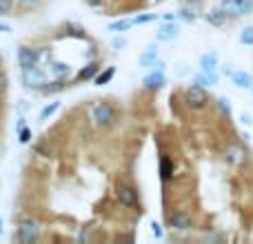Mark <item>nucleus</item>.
<instances>
[{"instance_id": "30", "label": "nucleus", "mask_w": 253, "mask_h": 244, "mask_svg": "<svg viewBox=\"0 0 253 244\" xmlns=\"http://www.w3.org/2000/svg\"><path fill=\"white\" fill-rule=\"evenodd\" d=\"M218 105H220V109H222V114H231V105H229V100H227V98H220V100H218Z\"/></svg>"}, {"instance_id": "14", "label": "nucleus", "mask_w": 253, "mask_h": 244, "mask_svg": "<svg viewBox=\"0 0 253 244\" xmlns=\"http://www.w3.org/2000/svg\"><path fill=\"white\" fill-rule=\"evenodd\" d=\"M158 60V44H149L140 56V67H153V62Z\"/></svg>"}, {"instance_id": "11", "label": "nucleus", "mask_w": 253, "mask_h": 244, "mask_svg": "<svg viewBox=\"0 0 253 244\" xmlns=\"http://www.w3.org/2000/svg\"><path fill=\"white\" fill-rule=\"evenodd\" d=\"M227 18H229V13L224 11L220 4H218V7H213L209 13H207V22H209V25H213V27H222L224 22H227Z\"/></svg>"}, {"instance_id": "3", "label": "nucleus", "mask_w": 253, "mask_h": 244, "mask_svg": "<svg viewBox=\"0 0 253 244\" xmlns=\"http://www.w3.org/2000/svg\"><path fill=\"white\" fill-rule=\"evenodd\" d=\"M22 84H25L27 89H40L42 91L44 87H47V74H44L40 67H31V69H22Z\"/></svg>"}, {"instance_id": "20", "label": "nucleus", "mask_w": 253, "mask_h": 244, "mask_svg": "<svg viewBox=\"0 0 253 244\" xmlns=\"http://www.w3.org/2000/svg\"><path fill=\"white\" fill-rule=\"evenodd\" d=\"M114 76H116V67H107L102 74L96 76V84H98V87H102V84L111 82V78H114Z\"/></svg>"}, {"instance_id": "1", "label": "nucleus", "mask_w": 253, "mask_h": 244, "mask_svg": "<svg viewBox=\"0 0 253 244\" xmlns=\"http://www.w3.org/2000/svg\"><path fill=\"white\" fill-rule=\"evenodd\" d=\"M91 120L96 122V126L107 129V126L116 124V120H118V111H116L109 102H98V105L91 109Z\"/></svg>"}, {"instance_id": "2", "label": "nucleus", "mask_w": 253, "mask_h": 244, "mask_svg": "<svg viewBox=\"0 0 253 244\" xmlns=\"http://www.w3.org/2000/svg\"><path fill=\"white\" fill-rule=\"evenodd\" d=\"M184 105L189 107V109H205L207 105H209V93H207L205 87H200V84H193V87H189L187 91H184Z\"/></svg>"}, {"instance_id": "26", "label": "nucleus", "mask_w": 253, "mask_h": 244, "mask_svg": "<svg viewBox=\"0 0 253 244\" xmlns=\"http://www.w3.org/2000/svg\"><path fill=\"white\" fill-rule=\"evenodd\" d=\"M111 47H114L116 51H120V49H125V47H126V38H123V36H120V38H118V36H116V38L111 40Z\"/></svg>"}, {"instance_id": "6", "label": "nucleus", "mask_w": 253, "mask_h": 244, "mask_svg": "<svg viewBox=\"0 0 253 244\" xmlns=\"http://www.w3.org/2000/svg\"><path fill=\"white\" fill-rule=\"evenodd\" d=\"M38 233H40V227L34 222V220H25V222H20L18 224V229H16V238H18V242H34L36 238H38Z\"/></svg>"}, {"instance_id": "34", "label": "nucleus", "mask_w": 253, "mask_h": 244, "mask_svg": "<svg viewBox=\"0 0 253 244\" xmlns=\"http://www.w3.org/2000/svg\"><path fill=\"white\" fill-rule=\"evenodd\" d=\"M20 2H22V4H36L38 0H20Z\"/></svg>"}, {"instance_id": "10", "label": "nucleus", "mask_w": 253, "mask_h": 244, "mask_svg": "<svg viewBox=\"0 0 253 244\" xmlns=\"http://www.w3.org/2000/svg\"><path fill=\"white\" fill-rule=\"evenodd\" d=\"M178 34H180V27L175 25L173 20H169V22H165V25H160V29L156 31V40H160V42H167V40L178 38Z\"/></svg>"}, {"instance_id": "16", "label": "nucleus", "mask_w": 253, "mask_h": 244, "mask_svg": "<svg viewBox=\"0 0 253 244\" xmlns=\"http://www.w3.org/2000/svg\"><path fill=\"white\" fill-rule=\"evenodd\" d=\"M200 67H202V71H215V67H218V53L211 51V53L200 56Z\"/></svg>"}, {"instance_id": "33", "label": "nucleus", "mask_w": 253, "mask_h": 244, "mask_svg": "<svg viewBox=\"0 0 253 244\" xmlns=\"http://www.w3.org/2000/svg\"><path fill=\"white\" fill-rule=\"evenodd\" d=\"M242 122H245V124H251V122H253V120L249 118V116H242Z\"/></svg>"}, {"instance_id": "25", "label": "nucleus", "mask_w": 253, "mask_h": 244, "mask_svg": "<svg viewBox=\"0 0 253 244\" xmlns=\"http://www.w3.org/2000/svg\"><path fill=\"white\" fill-rule=\"evenodd\" d=\"M178 16L182 18V20H187V22H193V20H196V13H193L191 9H187V7H184V9H180V13H178Z\"/></svg>"}, {"instance_id": "9", "label": "nucleus", "mask_w": 253, "mask_h": 244, "mask_svg": "<svg viewBox=\"0 0 253 244\" xmlns=\"http://www.w3.org/2000/svg\"><path fill=\"white\" fill-rule=\"evenodd\" d=\"M142 84H144V89H147V91H158V89H162V87L167 84V76H165V71H162V69L151 71L149 76H144Z\"/></svg>"}, {"instance_id": "8", "label": "nucleus", "mask_w": 253, "mask_h": 244, "mask_svg": "<svg viewBox=\"0 0 253 244\" xmlns=\"http://www.w3.org/2000/svg\"><path fill=\"white\" fill-rule=\"evenodd\" d=\"M169 227L175 231H189V229H193V218L184 211H175L169 215Z\"/></svg>"}, {"instance_id": "36", "label": "nucleus", "mask_w": 253, "mask_h": 244, "mask_svg": "<svg viewBox=\"0 0 253 244\" xmlns=\"http://www.w3.org/2000/svg\"><path fill=\"white\" fill-rule=\"evenodd\" d=\"M0 233H2V220H0Z\"/></svg>"}, {"instance_id": "31", "label": "nucleus", "mask_w": 253, "mask_h": 244, "mask_svg": "<svg viewBox=\"0 0 253 244\" xmlns=\"http://www.w3.org/2000/svg\"><path fill=\"white\" fill-rule=\"evenodd\" d=\"M151 233H153V238H158V240H160V238H162V227L158 222H151Z\"/></svg>"}, {"instance_id": "18", "label": "nucleus", "mask_w": 253, "mask_h": 244, "mask_svg": "<svg viewBox=\"0 0 253 244\" xmlns=\"http://www.w3.org/2000/svg\"><path fill=\"white\" fill-rule=\"evenodd\" d=\"M160 178L165 180V182L173 178V160H171V158H167V156L160 160Z\"/></svg>"}, {"instance_id": "24", "label": "nucleus", "mask_w": 253, "mask_h": 244, "mask_svg": "<svg viewBox=\"0 0 253 244\" xmlns=\"http://www.w3.org/2000/svg\"><path fill=\"white\" fill-rule=\"evenodd\" d=\"M240 42L242 44H253V27H245L240 31Z\"/></svg>"}, {"instance_id": "19", "label": "nucleus", "mask_w": 253, "mask_h": 244, "mask_svg": "<svg viewBox=\"0 0 253 244\" xmlns=\"http://www.w3.org/2000/svg\"><path fill=\"white\" fill-rule=\"evenodd\" d=\"M245 160V151L240 147H229L227 149V162L229 164H240Z\"/></svg>"}, {"instance_id": "13", "label": "nucleus", "mask_w": 253, "mask_h": 244, "mask_svg": "<svg viewBox=\"0 0 253 244\" xmlns=\"http://www.w3.org/2000/svg\"><path fill=\"white\" fill-rule=\"evenodd\" d=\"M218 82V74L215 71H200V74L193 78V84H200V87H211V84Z\"/></svg>"}, {"instance_id": "27", "label": "nucleus", "mask_w": 253, "mask_h": 244, "mask_svg": "<svg viewBox=\"0 0 253 244\" xmlns=\"http://www.w3.org/2000/svg\"><path fill=\"white\" fill-rule=\"evenodd\" d=\"M7 87H9V78H7V74L0 69V96L7 91Z\"/></svg>"}, {"instance_id": "29", "label": "nucleus", "mask_w": 253, "mask_h": 244, "mask_svg": "<svg viewBox=\"0 0 253 244\" xmlns=\"http://www.w3.org/2000/svg\"><path fill=\"white\" fill-rule=\"evenodd\" d=\"M29 140H31V129L22 126V129H20V142H22V144H27Z\"/></svg>"}, {"instance_id": "23", "label": "nucleus", "mask_w": 253, "mask_h": 244, "mask_svg": "<svg viewBox=\"0 0 253 244\" xmlns=\"http://www.w3.org/2000/svg\"><path fill=\"white\" fill-rule=\"evenodd\" d=\"M131 20H133V25H144V22L158 20V13H142V16H135V18H131Z\"/></svg>"}, {"instance_id": "35", "label": "nucleus", "mask_w": 253, "mask_h": 244, "mask_svg": "<svg viewBox=\"0 0 253 244\" xmlns=\"http://www.w3.org/2000/svg\"><path fill=\"white\" fill-rule=\"evenodd\" d=\"M184 2H191L193 4V2H200V0H184Z\"/></svg>"}, {"instance_id": "5", "label": "nucleus", "mask_w": 253, "mask_h": 244, "mask_svg": "<svg viewBox=\"0 0 253 244\" xmlns=\"http://www.w3.org/2000/svg\"><path fill=\"white\" fill-rule=\"evenodd\" d=\"M220 7L229 13V18L233 16H247L253 11V0H222Z\"/></svg>"}, {"instance_id": "17", "label": "nucleus", "mask_w": 253, "mask_h": 244, "mask_svg": "<svg viewBox=\"0 0 253 244\" xmlns=\"http://www.w3.org/2000/svg\"><path fill=\"white\" fill-rule=\"evenodd\" d=\"M98 69H100V65H98V62H89L87 67H83V69L78 71V80H91V78H96Z\"/></svg>"}, {"instance_id": "32", "label": "nucleus", "mask_w": 253, "mask_h": 244, "mask_svg": "<svg viewBox=\"0 0 253 244\" xmlns=\"http://www.w3.org/2000/svg\"><path fill=\"white\" fill-rule=\"evenodd\" d=\"M0 31H2V34H9V31H11V27H9V25H0Z\"/></svg>"}, {"instance_id": "15", "label": "nucleus", "mask_w": 253, "mask_h": 244, "mask_svg": "<svg viewBox=\"0 0 253 244\" xmlns=\"http://www.w3.org/2000/svg\"><path fill=\"white\" fill-rule=\"evenodd\" d=\"M231 80H233V84L240 87V89H251L253 87V80L247 71H231Z\"/></svg>"}, {"instance_id": "28", "label": "nucleus", "mask_w": 253, "mask_h": 244, "mask_svg": "<svg viewBox=\"0 0 253 244\" xmlns=\"http://www.w3.org/2000/svg\"><path fill=\"white\" fill-rule=\"evenodd\" d=\"M13 9V0H0V13H9Z\"/></svg>"}, {"instance_id": "22", "label": "nucleus", "mask_w": 253, "mask_h": 244, "mask_svg": "<svg viewBox=\"0 0 253 244\" xmlns=\"http://www.w3.org/2000/svg\"><path fill=\"white\" fill-rule=\"evenodd\" d=\"M129 27H133V20H118V22H111L109 25V31H116V34H120V31H126Z\"/></svg>"}, {"instance_id": "7", "label": "nucleus", "mask_w": 253, "mask_h": 244, "mask_svg": "<svg viewBox=\"0 0 253 244\" xmlns=\"http://www.w3.org/2000/svg\"><path fill=\"white\" fill-rule=\"evenodd\" d=\"M18 65L22 69H31V67L40 65V51L34 47H20L18 49Z\"/></svg>"}, {"instance_id": "37", "label": "nucleus", "mask_w": 253, "mask_h": 244, "mask_svg": "<svg viewBox=\"0 0 253 244\" xmlns=\"http://www.w3.org/2000/svg\"><path fill=\"white\" fill-rule=\"evenodd\" d=\"M251 91H253V87H251Z\"/></svg>"}, {"instance_id": "21", "label": "nucleus", "mask_w": 253, "mask_h": 244, "mask_svg": "<svg viewBox=\"0 0 253 244\" xmlns=\"http://www.w3.org/2000/svg\"><path fill=\"white\" fill-rule=\"evenodd\" d=\"M58 109H60V102H58V100H53V102H51V105H47V107H44V109H42V111H40L38 120H40V122L49 120V118H51V116H53V114H56V111H58Z\"/></svg>"}, {"instance_id": "4", "label": "nucleus", "mask_w": 253, "mask_h": 244, "mask_svg": "<svg viewBox=\"0 0 253 244\" xmlns=\"http://www.w3.org/2000/svg\"><path fill=\"white\" fill-rule=\"evenodd\" d=\"M116 198L120 200V204L129 206V209H135V206H140L138 191H135V187H131V184H126V182H120L118 187H116Z\"/></svg>"}, {"instance_id": "12", "label": "nucleus", "mask_w": 253, "mask_h": 244, "mask_svg": "<svg viewBox=\"0 0 253 244\" xmlns=\"http://www.w3.org/2000/svg\"><path fill=\"white\" fill-rule=\"evenodd\" d=\"M49 71H51V76L56 80H67L71 76V67L65 65V62H51V65H49Z\"/></svg>"}]
</instances>
